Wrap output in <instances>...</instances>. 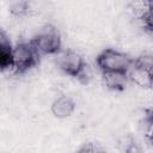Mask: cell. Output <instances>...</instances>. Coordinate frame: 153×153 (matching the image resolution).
<instances>
[{"instance_id": "2", "label": "cell", "mask_w": 153, "mask_h": 153, "mask_svg": "<svg viewBox=\"0 0 153 153\" xmlns=\"http://www.w3.org/2000/svg\"><path fill=\"white\" fill-rule=\"evenodd\" d=\"M13 63L12 69L14 74H24L30 69L38 66L41 54L30 41H20L13 45Z\"/></svg>"}, {"instance_id": "8", "label": "cell", "mask_w": 153, "mask_h": 153, "mask_svg": "<svg viewBox=\"0 0 153 153\" xmlns=\"http://www.w3.org/2000/svg\"><path fill=\"white\" fill-rule=\"evenodd\" d=\"M50 110L56 118H67L74 112L75 103L71 97L60 96L51 103Z\"/></svg>"}, {"instance_id": "13", "label": "cell", "mask_w": 153, "mask_h": 153, "mask_svg": "<svg viewBox=\"0 0 153 153\" xmlns=\"http://www.w3.org/2000/svg\"><path fill=\"white\" fill-rule=\"evenodd\" d=\"M105 148L94 141H88L81 145V147L78 149L79 153H99V152H104Z\"/></svg>"}, {"instance_id": "6", "label": "cell", "mask_w": 153, "mask_h": 153, "mask_svg": "<svg viewBox=\"0 0 153 153\" xmlns=\"http://www.w3.org/2000/svg\"><path fill=\"white\" fill-rule=\"evenodd\" d=\"M13 45L7 33L0 27V71L12 69Z\"/></svg>"}, {"instance_id": "11", "label": "cell", "mask_w": 153, "mask_h": 153, "mask_svg": "<svg viewBox=\"0 0 153 153\" xmlns=\"http://www.w3.org/2000/svg\"><path fill=\"white\" fill-rule=\"evenodd\" d=\"M120 143L123 146L122 151H124L126 153H139L140 152V147L137 146L135 139L129 134L124 135L122 140L120 141Z\"/></svg>"}, {"instance_id": "10", "label": "cell", "mask_w": 153, "mask_h": 153, "mask_svg": "<svg viewBox=\"0 0 153 153\" xmlns=\"http://www.w3.org/2000/svg\"><path fill=\"white\" fill-rule=\"evenodd\" d=\"M8 11L13 17H17V18L25 17L26 14H29L30 2L29 0H17L13 4H11Z\"/></svg>"}, {"instance_id": "4", "label": "cell", "mask_w": 153, "mask_h": 153, "mask_svg": "<svg viewBox=\"0 0 153 153\" xmlns=\"http://www.w3.org/2000/svg\"><path fill=\"white\" fill-rule=\"evenodd\" d=\"M133 57L112 48L102 50L96 57V65L100 72H128Z\"/></svg>"}, {"instance_id": "12", "label": "cell", "mask_w": 153, "mask_h": 153, "mask_svg": "<svg viewBox=\"0 0 153 153\" xmlns=\"http://www.w3.org/2000/svg\"><path fill=\"white\" fill-rule=\"evenodd\" d=\"M133 65L152 71L153 69V57L151 54H142V55L133 59Z\"/></svg>"}, {"instance_id": "14", "label": "cell", "mask_w": 153, "mask_h": 153, "mask_svg": "<svg viewBox=\"0 0 153 153\" xmlns=\"http://www.w3.org/2000/svg\"><path fill=\"white\" fill-rule=\"evenodd\" d=\"M151 1H152V0H151Z\"/></svg>"}, {"instance_id": "9", "label": "cell", "mask_w": 153, "mask_h": 153, "mask_svg": "<svg viewBox=\"0 0 153 153\" xmlns=\"http://www.w3.org/2000/svg\"><path fill=\"white\" fill-rule=\"evenodd\" d=\"M139 127H140V130L143 134V137L146 139V141L149 145H152V141H153V112L151 109L146 110L143 117L139 122Z\"/></svg>"}, {"instance_id": "3", "label": "cell", "mask_w": 153, "mask_h": 153, "mask_svg": "<svg viewBox=\"0 0 153 153\" xmlns=\"http://www.w3.org/2000/svg\"><path fill=\"white\" fill-rule=\"evenodd\" d=\"M30 42L41 55H56L62 49L61 33L57 27L51 24L44 25Z\"/></svg>"}, {"instance_id": "1", "label": "cell", "mask_w": 153, "mask_h": 153, "mask_svg": "<svg viewBox=\"0 0 153 153\" xmlns=\"http://www.w3.org/2000/svg\"><path fill=\"white\" fill-rule=\"evenodd\" d=\"M55 62L57 67L67 75L78 79L82 84H87L88 75V66L85 62L84 57L73 49L60 50L56 54Z\"/></svg>"}, {"instance_id": "7", "label": "cell", "mask_w": 153, "mask_h": 153, "mask_svg": "<svg viewBox=\"0 0 153 153\" xmlns=\"http://www.w3.org/2000/svg\"><path fill=\"white\" fill-rule=\"evenodd\" d=\"M102 79L106 88L122 92L128 84V72H102Z\"/></svg>"}, {"instance_id": "5", "label": "cell", "mask_w": 153, "mask_h": 153, "mask_svg": "<svg viewBox=\"0 0 153 153\" xmlns=\"http://www.w3.org/2000/svg\"><path fill=\"white\" fill-rule=\"evenodd\" d=\"M153 73L149 69L135 66L131 63L128 69V80L142 88H151L153 84Z\"/></svg>"}]
</instances>
